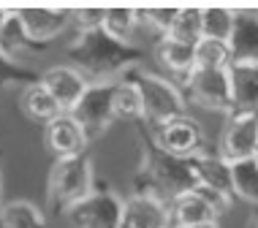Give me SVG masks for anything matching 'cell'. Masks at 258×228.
Wrapping results in <instances>:
<instances>
[{"mask_svg": "<svg viewBox=\"0 0 258 228\" xmlns=\"http://www.w3.org/2000/svg\"><path fill=\"white\" fill-rule=\"evenodd\" d=\"M19 22L36 44L44 46L46 41L57 38L66 27L74 25V11L66 9H22L17 11Z\"/></svg>", "mask_w": 258, "mask_h": 228, "instance_id": "cell-14", "label": "cell"}, {"mask_svg": "<svg viewBox=\"0 0 258 228\" xmlns=\"http://www.w3.org/2000/svg\"><path fill=\"white\" fill-rule=\"evenodd\" d=\"M6 17H9V11H0V27L6 25Z\"/></svg>", "mask_w": 258, "mask_h": 228, "instance_id": "cell-32", "label": "cell"}, {"mask_svg": "<svg viewBox=\"0 0 258 228\" xmlns=\"http://www.w3.org/2000/svg\"><path fill=\"white\" fill-rule=\"evenodd\" d=\"M46 141H49V147L57 158L85 155V149H87L85 130L76 125V120L71 114H60L54 122L46 125Z\"/></svg>", "mask_w": 258, "mask_h": 228, "instance_id": "cell-16", "label": "cell"}, {"mask_svg": "<svg viewBox=\"0 0 258 228\" xmlns=\"http://www.w3.org/2000/svg\"><path fill=\"white\" fill-rule=\"evenodd\" d=\"M33 49H41V44H36L27 30L19 22L17 11H9L6 17V25L0 27V57L9 60V63H17L19 57H27Z\"/></svg>", "mask_w": 258, "mask_h": 228, "instance_id": "cell-19", "label": "cell"}, {"mask_svg": "<svg viewBox=\"0 0 258 228\" xmlns=\"http://www.w3.org/2000/svg\"><path fill=\"white\" fill-rule=\"evenodd\" d=\"M155 144L169 155L177 158H193L199 152H204V130L196 120L190 117H179V120H171L166 125L155 128Z\"/></svg>", "mask_w": 258, "mask_h": 228, "instance_id": "cell-10", "label": "cell"}, {"mask_svg": "<svg viewBox=\"0 0 258 228\" xmlns=\"http://www.w3.org/2000/svg\"><path fill=\"white\" fill-rule=\"evenodd\" d=\"M236 11L228 9H201V38H212L228 44L234 33Z\"/></svg>", "mask_w": 258, "mask_h": 228, "instance_id": "cell-24", "label": "cell"}, {"mask_svg": "<svg viewBox=\"0 0 258 228\" xmlns=\"http://www.w3.org/2000/svg\"><path fill=\"white\" fill-rule=\"evenodd\" d=\"M247 228H258V212H255L253 217H250V223H247Z\"/></svg>", "mask_w": 258, "mask_h": 228, "instance_id": "cell-31", "label": "cell"}, {"mask_svg": "<svg viewBox=\"0 0 258 228\" xmlns=\"http://www.w3.org/2000/svg\"><path fill=\"white\" fill-rule=\"evenodd\" d=\"M22 112L25 117H30L33 122H41V125H49L62 114V109L57 106V101L46 93V87L41 82H33L22 90Z\"/></svg>", "mask_w": 258, "mask_h": 228, "instance_id": "cell-20", "label": "cell"}, {"mask_svg": "<svg viewBox=\"0 0 258 228\" xmlns=\"http://www.w3.org/2000/svg\"><path fill=\"white\" fill-rule=\"evenodd\" d=\"M253 161H255V163H258V147H255V155H253Z\"/></svg>", "mask_w": 258, "mask_h": 228, "instance_id": "cell-33", "label": "cell"}, {"mask_svg": "<svg viewBox=\"0 0 258 228\" xmlns=\"http://www.w3.org/2000/svg\"><path fill=\"white\" fill-rule=\"evenodd\" d=\"M122 228H128V225H122Z\"/></svg>", "mask_w": 258, "mask_h": 228, "instance_id": "cell-34", "label": "cell"}, {"mask_svg": "<svg viewBox=\"0 0 258 228\" xmlns=\"http://www.w3.org/2000/svg\"><path fill=\"white\" fill-rule=\"evenodd\" d=\"M111 106H114V120H134L144 122V106L139 90L128 79L114 82V95H111Z\"/></svg>", "mask_w": 258, "mask_h": 228, "instance_id": "cell-22", "label": "cell"}, {"mask_svg": "<svg viewBox=\"0 0 258 228\" xmlns=\"http://www.w3.org/2000/svg\"><path fill=\"white\" fill-rule=\"evenodd\" d=\"M136 193H150L158 198H169V204L177 196L196 190V174H193L190 158H177L163 152L155 144V139H144L142 149V169L136 174Z\"/></svg>", "mask_w": 258, "mask_h": 228, "instance_id": "cell-2", "label": "cell"}, {"mask_svg": "<svg viewBox=\"0 0 258 228\" xmlns=\"http://www.w3.org/2000/svg\"><path fill=\"white\" fill-rule=\"evenodd\" d=\"M0 228H46V217L33 201H9L0 209Z\"/></svg>", "mask_w": 258, "mask_h": 228, "instance_id": "cell-21", "label": "cell"}, {"mask_svg": "<svg viewBox=\"0 0 258 228\" xmlns=\"http://www.w3.org/2000/svg\"><path fill=\"white\" fill-rule=\"evenodd\" d=\"M68 57L90 85H109V82H120L131 68L139 65L142 49L131 41L109 36L103 27H95V30L79 33L71 41Z\"/></svg>", "mask_w": 258, "mask_h": 228, "instance_id": "cell-1", "label": "cell"}, {"mask_svg": "<svg viewBox=\"0 0 258 228\" xmlns=\"http://www.w3.org/2000/svg\"><path fill=\"white\" fill-rule=\"evenodd\" d=\"M155 57H158V65L169 73V79L179 90L185 87V82L196 71V52H193V46L179 44V41L160 38L155 44Z\"/></svg>", "mask_w": 258, "mask_h": 228, "instance_id": "cell-15", "label": "cell"}, {"mask_svg": "<svg viewBox=\"0 0 258 228\" xmlns=\"http://www.w3.org/2000/svg\"><path fill=\"white\" fill-rule=\"evenodd\" d=\"M128 228H174L169 201L150 193H134L125 201V220Z\"/></svg>", "mask_w": 258, "mask_h": 228, "instance_id": "cell-13", "label": "cell"}, {"mask_svg": "<svg viewBox=\"0 0 258 228\" xmlns=\"http://www.w3.org/2000/svg\"><path fill=\"white\" fill-rule=\"evenodd\" d=\"M187 228H220L218 223H201V225H187Z\"/></svg>", "mask_w": 258, "mask_h": 228, "instance_id": "cell-30", "label": "cell"}, {"mask_svg": "<svg viewBox=\"0 0 258 228\" xmlns=\"http://www.w3.org/2000/svg\"><path fill=\"white\" fill-rule=\"evenodd\" d=\"M223 198L212 196L207 190H190L185 196H177L169 204L174 228H187V225H201V223H218V217L228 209Z\"/></svg>", "mask_w": 258, "mask_h": 228, "instance_id": "cell-8", "label": "cell"}, {"mask_svg": "<svg viewBox=\"0 0 258 228\" xmlns=\"http://www.w3.org/2000/svg\"><path fill=\"white\" fill-rule=\"evenodd\" d=\"M177 14H179V9H147V11H139V17H142L147 25L155 27V30L160 33V38H163L166 33L171 30Z\"/></svg>", "mask_w": 258, "mask_h": 228, "instance_id": "cell-28", "label": "cell"}, {"mask_svg": "<svg viewBox=\"0 0 258 228\" xmlns=\"http://www.w3.org/2000/svg\"><path fill=\"white\" fill-rule=\"evenodd\" d=\"M139 22H142V17L134 9H106V14H103V30L120 41H131Z\"/></svg>", "mask_w": 258, "mask_h": 228, "instance_id": "cell-26", "label": "cell"}, {"mask_svg": "<svg viewBox=\"0 0 258 228\" xmlns=\"http://www.w3.org/2000/svg\"><path fill=\"white\" fill-rule=\"evenodd\" d=\"M231 93H234V112L258 114V63H231Z\"/></svg>", "mask_w": 258, "mask_h": 228, "instance_id": "cell-18", "label": "cell"}, {"mask_svg": "<svg viewBox=\"0 0 258 228\" xmlns=\"http://www.w3.org/2000/svg\"><path fill=\"white\" fill-rule=\"evenodd\" d=\"M196 68H228L231 65V49L223 41H212V38H201L196 46Z\"/></svg>", "mask_w": 258, "mask_h": 228, "instance_id": "cell-27", "label": "cell"}, {"mask_svg": "<svg viewBox=\"0 0 258 228\" xmlns=\"http://www.w3.org/2000/svg\"><path fill=\"white\" fill-rule=\"evenodd\" d=\"M93 163L87 155L57 158L49 171V204L60 215H68L76 204H82L93 193Z\"/></svg>", "mask_w": 258, "mask_h": 228, "instance_id": "cell-4", "label": "cell"}, {"mask_svg": "<svg viewBox=\"0 0 258 228\" xmlns=\"http://www.w3.org/2000/svg\"><path fill=\"white\" fill-rule=\"evenodd\" d=\"M125 201L111 190H93L82 204L68 212L74 228H122Z\"/></svg>", "mask_w": 258, "mask_h": 228, "instance_id": "cell-7", "label": "cell"}, {"mask_svg": "<svg viewBox=\"0 0 258 228\" xmlns=\"http://www.w3.org/2000/svg\"><path fill=\"white\" fill-rule=\"evenodd\" d=\"M258 147V114L250 112H234L228 117V125L220 139V158L228 163L253 158Z\"/></svg>", "mask_w": 258, "mask_h": 228, "instance_id": "cell-9", "label": "cell"}, {"mask_svg": "<svg viewBox=\"0 0 258 228\" xmlns=\"http://www.w3.org/2000/svg\"><path fill=\"white\" fill-rule=\"evenodd\" d=\"M139 90L144 106V122H150L152 128H160L171 120L187 117V98L169 76L152 73L142 65H134L128 73L122 76Z\"/></svg>", "mask_w": 258, "mask_h": 228, "instance_id": "cell-3", "label": "cell"}, {"mask_svg": "<svg viewBox=\"0 0 258 228\" xmlns=\"http://www.w3.org/2000/svg\"><path fill=\"white\" fill-rule=\"evenodd\" d=\"M111 95H114V82L109 85H90L87 93L82 95V101L74 106L71 117L76 125L85 130L87 144L101 139L114 122V106H111Z\"/></svg>", "mask_w": 258, "mask_h": 228, "instance_id": "cell-6", "label": "cell"}, {"mask_svg": "<svg viewBox=\"0 0 258 228\" xmlns=\"http://www.w3.org/2000/svg\"><path fill=\"white\" fill-rule=\"evenodd\" d=\"M38 82L46 87V93L57 101L62 114H71L74 106L82 101V95H85L87 87H90V82L82 76V71H76L74 65H54L49 71L41 73Z\"/></svg>", "mask_w": 258, "mask_h": 228, "instance_id": "cell-12", "label": "cell"}, {"mask_svg": "<svg viewBox=\"0 0 258 228\" xmlns=\"http://www.w3.org/2000/svg\"><path fill=\"white\" fill-rule=\"evenodd\" d=\"M193 174H196L199 188L196 190H207L212 196L223 198L226 204L234 201V188H231V163L226 158H220V152H199L190 158Z\"/></svg>", "mask_w": 258, "mask_h": 228, "instance_id": "cell-11", "label": "cell"}, {"mask_svg": "<svg viewBox=\"0 0 258 228\" xmlns=\"http://www.w3.org/2000/svg\"><path fill=\"white\" fill-rule=\"evenodd\" d=\"M163 38L179 41V44H187V46H196L201 41V9H179L171 30L166 33Z\"/></svg>", "mask_w": 258, "mask_h": 228, "instance_id": "cell-25", "label": "cell"}, {"mask_svg": "<svg viewBox=\"0 0 258 228\" xmlns=\"http://www.w3.org/2000/svg\"><path fill=\"white\" fill-rule=\"evenodd\" d=\"M231 188H234V198L258 204V163L253 158L231 163Z\"/></svg>", "mask_w": 258, "mask_h": 228, "instance_id": "cell-23", "label": "cell"}, {"mask_svg": "<svg viewBox=\"0 0 258 228\" xmlns=\"http://www.w3.org/2000/svg\"><path fill=\"white\" fill-rule=\"evenodd\" d=\"M185 98L196 106H204L209 112L234 114V93H231V76L228 68H196L190 79L182 87Z\"/></svg>", "mask_w": 258, "mask_h": 228, "instance_id": "cell-5", "label": "cell"}, {"mask_svg": "<svg viewBox=\"0 0 258 228\" xmlns=\"http://www.w3.org/2000/svg\"><path fill=\"white\" fill-rule=\"evenodd\" d=\"M103 14H106V9H79V11H74V25H76V30L85 33V30L103 27Z\"/></svg>", "mask_w": 258, "mask_h": 228, "instance_id": "cell-29", "label": "cell"}, {"mask_svg": "<svg viewBox=\"0 0 258 228\" xmlns=\"http://www.w3.org/2000/svg\"><path fill=\"white\" fill-rule=\"evenodd\" d=\"M228 49H231V63H258V14L255 11H236Z\"/></svg>", "mask_w": 258, "mask_h": 228, "instance_id": "cell-17", "label": "cell"}]
</instances>
